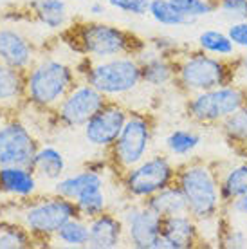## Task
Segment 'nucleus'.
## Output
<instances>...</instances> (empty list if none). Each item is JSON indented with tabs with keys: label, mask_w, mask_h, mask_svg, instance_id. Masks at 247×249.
Here are the masks:
<instances>
[{
	"label": "nucleus",
	"mask_w": 247,
	"mask_h": 249,
	"mask_svg": "<svg viewBox=\"0 0 247 249\" xmlns=\"http://www.w3.org/2000/svg\"><path fill=\"white\" fill-rule=\"evenodd\" d=\"M175 184L184 195L186 212L198 224L215 222L226 215V208L220 197L218 168L213 162L192 159L177 166Z\"/></svg>",
	"instance_id": "f257e3e1"
},
{
	"label": "nucleus",
	"mask_w": 247,
	"mask_h": 249,
	"mask_svg": "<svg viewBox=\"0 0 247 249\" xmlns=\"http://www.w3.org/2000/svg\"><path fill=\"white\" fill-rule=\"evenodd\" d=\"M233 60L211 56L198 47L193 51L180 49L177 54H173V62H175L173 85L180 92L190 96V94L233 83L235 81Z\"/></svg>",
	"instance_id": "f03ea898"
},
{
	"label": "nucleus",
	"mask_w": 247,
	"mask_h": 249,
	"mask_svg": "<svg viewBox=\"0 0 247 249\" xmlns=\"http://www.w3.org/2000/svg\"><path fill=\"white\" fill-rule=\"evenodd\" d=\"M69 44L80 54L90 60H105L112 56H134L144 49V44L132 33L103 22H83L69 29Z\"/></svg>",
	"instance_id": "7ed1b4c3"
},
{
	"label": "nucleus",
	"mask_w": 247,
	"mask_h": 249,
	"mask_svg": "<svg viewBox=\"0 0 247 249\" xmlns=\"http://www.w3.org/2000/svg\"><path fill=\"white\" fill-rule=\"evenodd\" d=\"M247 103V90L236 81L186 96L184 114L193 124L218 126Z\"/></svg>",
	"instance_id": "20e7f679"
},
{
	"label": "nucleus",
	"mask_w": 247,
	"mask_h": 249,
	"mask_svg": "<svg viewBox=\"0 0 247 249\" xmlns=\"http://www.w3.org/2000/svg\"><path fill=\"white\" fill-rule=\"evenodd\" d=\"M85 62L83 81L98 89L106 98L128 94L142 83L141 63L136 56H112L105 60L85 58Z\"/></svg>",
	"instance_id": "39448f33"
},
{
	"label": "nucleus",
	"mask_w": 247,
	"mask_h": 249,
	"mask_svg": "<svg viewBox=\"0 0 247 249\" xmlns=\"http://www.w3.org/2000/svg\"><path fill=\"white\" fill-rule=\"evenodd\" d=\"M76 85V71L58 60H43L33 67L25 80V94L35 105L56 108Z\"/></svg>",
	"instance_id": "423d86ee"
},
{
	"label": "nucleus",
	"mask_w": 247,
	"mask_h": 249,
	"mask_svg": "<svg viewBox=\"0 0 247 249\" xmlns=\"http://www.w3.org/2000/svg\"><path fill=\"white\" fill-rule=\"evenodd\" d=\"M177 166L166 156H146L136 166L121 174V184L130 199L146 200L175 182Z\"/></svg>",
	"instance_id": "0eeeda50"
},
{
	"label": "nucleus",
	"mask_w": 247,
	"mask_h": 249,
	"mask_svg": "<svg viewBox=\"0 0 247 249\" xmlns=\"http://www.w3.org/2000/svg\"><path fill=\"white\" fill-rule=\"evenodd\" d=\"M154 137V123L148 114H130L123 130L110 148L112 166L123 174L148 156Z\"/></svg>",
	"instance_id": "6e6552de"
},
{
	"label": "nucleus",
	"mask_w": 247,
	"mask_h": 249,
	"mask_svg": "<svg viewBox=\"0 0 247 249\" xmlns=\"http://www.w3.org/2000/svg\"><path fill=\"white\" fill-rule=\"evenodd\" d=\"M80 217L74 200L62 195H53L31 204L22 213V222L27 231L40 237H54L67 220Z\"/></svg>",
	"instance_id": "1a4fd4ad"
},
{
	"label": "nucleus",
	"mask_w": 247,
	"mask_h": 249,
	"mask_svg": "<svg viewBox=\"0 0 247 249\" xmlns=\"http://www.w3.org/2000/svg\"><path fill=\"white\" fill-rule=\"evenodd\" d=\"M108 98L103 96L98 89L88 85L87 81L76 83L65 98L56 107V116L65 126H85L87 121L105 105Z\"/></svg>",
	"instance_id": "9d476101"
},
{
	"label": "nucleus",
	"mask_w": 247,
	"mask_h": 249,
	"mask_svg": "<svg viewBox=\"0 0 247 249\" xmlns=\"http://www.w3.org/2000/svg\"><path fill=\"white\" fill-rule=\"evenodd\" d=\"M124 235L132 248L136 249H162V217H159L148 206H130L123 215Z\"/></svg>",
	"instance_id": "9b49d317"
},
{
	"label": "nucleus",
	"mask_w": 247,
	"mask_h": 249,
	"mask_svg": "<svg viewBox=\"0 0 247 249\" xmlns=\"http://www.w3.org/2000/svg\"><path fill=\"white\" fill-rule=\"evenodd\" d=\"M130 112L116 101H106L83 126V136L87 143L96 148L108 150L116 143Z\"/></svg>",
	"instance_id": "f8f14e48"
},
{
	"label": "nucleus",
	"mask_w": 247,
	"mask_h": 249,
	"mask_svg": "<svg viewBox=\"0 0 247 249\" xmlns=\"http://www.w3.org/2000/svg\"><path fill=\"white\" fill-rule=\"evenodd\" d=\"M38 152L36 139L20 123H9L0 128V166H27Z\"/></svg>",
	"instance_id": "ddd939ff"
},
{
	"label": "nucleus",
	"mask_w": 247,
	"mask_h": 249,
	"mask_svg": "<svg viewBox=\"0 0 247 249\" xmlns=\"http://www.w3.org/2000/svg\"><path fill=\"white\" fill-rule=\"evenodd\" d=\"M162 249H193L202 244L200 226L188 212L162 218Z\"/></svg>",
	"instance_id": "4468645a"
},
{
	"label": "nucleus",
	"mask_w": 247,
	"mask_h": 249,
	"mask_svg": "<svg viewBox=\"0 0 247 249\" xmlns=\"http://www.w3.org/2000/svg\"><path fill=\"white\" fill-rule=\"evenodd\" d=\"M124 237L123 218L110 212H103L88 218V248L116 249L121 246Z\"/></svg>",
	"instance_id": "2eb2a0df"
},
{
	"label": "nucleus",
	"mask_w": 247,
	"mask_h": 249,
	"mask_svg": "<svg viewBox=\"0 0 247 249\" xmlns=\"http://www.w3.org/2000/svg\"><path fill=\"white\" fill-rule=\"evenodd\" d=\"M142 83L150 87H164L175 81V62L173 56L162 53H150L146 58H139Z\"/></svg>",
	"instance_id": "dca6fc26"
},
{
	"label": "nucleus",
	"mask_w": 247,
	"mask_h": 249,
	"mask_svg": "<svg viewBox=\"0 0 247 249\" xmlns=\"http://www.w3.org/2000/svg\"><path fill=\"white\" fill-rule=\"evenodd\" d=\"M33 51L27 40L18 33L2 29L0 31V60L15 69H25L31 63Z\"/></svg>",
	"instance_id": "f3484780"
},
{
	"label": "nucleus",
	"mask_w": 247,
	"mask_h": 249,
	"mask_svg": "<svg viewBox=\"0 0 247 249\" xmlns=\"http://www.w3.org/2000/svg\"><path fill=\"white\" fill-rule=\"evenodd\" d=\"M218 179H220V197H222L224 208H228L233 200L247 195V159L235 162L228 168H218Z\"/></svg>",
	"instance_id": "a211bd4d"
},
{
	"label": "nucleus",
	"mask_w": 247,
	"mask_h": 249,
	"mask_svg": "<svg viewBox=\"0 0 247 249\" xmlns=\"http://www.w3.org/2000/svg\"><path fill=\"white\" fill-rule=\"evenodd\" d=\"M0 188L20 197L31 195L36 190L35 170L27 166H0Z\"/></svg>",
	"instance_id": "6ab92c4d"
},
{
	"label": "nucleus",
	"mask_w": 247,
	"mask_h": 249,
	"mask_svg": "<svg viewBox=\"0 0 247 249\" xmlns=\"http://www.w3.org/2000/svg\"><path fill=\"white\" fill-rule=\"evenodd\" d=\"M142 202L162 218L186 212V199L175 182L161 190V192H157L152 197H148L146 200H142Z\"/></svg>",
	"instance_id": "aec40b11"
},
{
	"label": "nucleus",
	"mask_w": 247,
	"mask_h": 249,
	"mask_svg": "<svg viewBox=\"0 0 247 249\" xmlns=\"http://www.w3.org/2000/svg\"><path fill=\"white\" fill-rule=\"evenodd\" d=\"M197 47L211 56L226 58V60H233L236 56V47L231 42L228 31L224 33L218 29H204L197 38Z\"/></svg>",
	"instance_id": "412c9836"
},
{
	"label": "nucleus",
	"mask_w": 247,
	"mask_h": 249,
	"mask_svg": "<svg viewBox=\"0 0 247 249\" xmlns=\"http://www.w3.org/2000/svg\"><path fill=\"white\" fill-rule=\"evenodd\" d=\"M33 170L35 174L42 175L43 179L58 181L65 172V157L54 146H42L35 156Z\"/></svg>",
	"instance_id": "4be33fe9"
},
{
	"label": "nucleus",
	"mask_w": 247,
	"mask_h": 249,
	"mask_svg": "<svg viewBox=\"0 0 247 249\" xmlns=\"http://www.w3.org/2000/svg\"><path fill=\"white\" fill-rule=\"evenodd\" d=\"M74 204L80 212V217L87 218V220L99 215V213L106 212L105 181L94 182L90 186H87L74 199Z\"/></svg>",
	"instance_id": "5701e85b"
},
{
	"label": "nucleus",
	"mask_w": 247,
	"mask_h": 249,
	"mask_svg": "<svg viewBox=\"0 0 247 249\" xmlns=\"http://www.w3.org/2000/svg\"><path fill=\"white\" fill-rule=\"evenodd\" d=\"M218 128L231 146L247 154V103L224 119Z\"/></svg>",
	"instance_id": "b1692460"
},
{
	"label": "nucleus",
	"mask_w": 247,
	"mask_h": 249,
	"mask_svg": "<svg viewBox=\"0 0 247 249\" xmlns=\"http://www.w3.org/2000/svg\"><path fill=\"white\" fill-rule=\"evenodd\" d=\"M202 143V134L195 128H175L166 136L164 144L172 156L190 157Z\"/></svg>",
	"instance_id": "393cba45"
},
{
	"label": "nucleus",
	"mask_w": 247,
	"mask_h": 249,
	"mask_svg": "<svg viewBox=\"0 0 247 249\" xmlns=\"http://www.w3.org/2000/svg\"><path fill=\"white\" fill-rule=\"evenodd\" d=\"M99 181H103V175L99 174L98 170L87 168L74 175L58 179V182H56V186H54V193L56 195H62L65 199L74 200L87 186H90V184L99 182Z\"/></svg>",
	"instance_id": "a878e982"
},
{
	"label": "nucleus",
	"mask_w": 247,
	"mask_h": 249,
	"mask_svg": "<svg viewBox=\"0 0 247 249\" xmlns=\"http://www.w3.org/2000/svg\"><path fill=\"white\" fill-rule=\"evenodd\" d=\"M54 238L67 248H88V220L74 217L58 230Z\"/></svg>",
	"instance_id": "bb28decb"
},
{
	"label": "nucleus",
	"mask_w": 247,
	"mask_h": 249,
	"mask_svg": "<svg viewBox=\"0 0 247 249\" xmlns=\"http://www.w3.org/2000/svg\"><path fill=\"white\" fill-rule=\"evenodd\" d=\"M148 15L157 24L166 25V27H184V25L195 24L173 6L172 0H152Z\"/></svg>",
	"instance_id": "cd10ccee"
},
{
	"label": "nucleus",
	"mask_w": 247,
	"mask_h": 249,
	"mask_svg": "<svg viewBox=\"0 0 247 249\" xmlns=\"http://www.w3.org/2000/svg\"><path fill=\"white\" fill-rule=\"evenodd\" d=\"M25 90V83L22 81L18 69L11 67L0 60V105L18 101Z\"/></svg>",
	"instance_id": "c85d7f7f"
},
{
	"label": "nucleus",
	"mask_w": 247,
	"mask_h": 249,
	"mask_svg": "<svg viewBox=\"0 0 247 249\" xmlns=\"http://www.w3.org/2000/svg\"><path fill=\"white\" fill-rule=\"evenodd\" d=\"M36 17L49 29H60L67 20V4L63 0H40L36 2Z\"/></svg>",
	"instance_id": "c756f323"
},
{
	"label": "nucleus",
	"mask_w": 247,
	"mask_h": 249,
	"mask_svg": "<svg viewBox=\"0 0 247 249\" xmlns=\"http://www.w3.org/2000/svg\"><path fill=\"white\" fill-rule=\"evenodd\" d=\"M172 4L193 22L216 13L215 0H172Z\"/></svg>",
	"instance_id": "7c9ffc66"
},
{
	"label": "nucleus",
	"mask_w": 247,
	"mask_h": 249,
	"mask_svg": "<svg viewBox=\"0 0 247 249\" xmlns=\"http://www.w3.org/2000/svg\"><path fill=\"white\" fill-rule=\"evenodd\" d=\"M215 7L216 13L229 24L247 20V0H215Z\"/></svg>",
	"instance_id": "2f4dec72"
},
{
	"label": "nucleus",
	"mask_w": 247,
	"mask_h": 249,
	"mask_svg": "<svg viewBox=\"0 0 247 249\" xmlns=\"http://www.w3.org/2000/svg\"><path fill=\"white\" fill-rule=\"evenodd\" d=\"M27 230H20V228H9L4 226L0 228V249H20L29 246V237H27Z\"/></svg>",
	"instance_id": "473e14b6"
},
{
	"label": "nucleus",
	"mask_w": 247,
	"mask_h": 249,
	"mask_svg": "<svg viewBox=\"0 0 247 249\" xmlns=\"http://www.w3.org/2000/svg\"><path fill=\"white\" fill-rule=\"evenodd\" d=\"M218 244H220L222 248H229V249L247 248L246 230H238V228H233V226H226V228H222Z\"/></svg>",
	"instance_id": "72a5a7b5"
},
{
	"label": "nucleus",
	"mask_w": 247,
	"mask_h": 249,
	"mask_svg": "<svg viewBox=\"0 0 247 249\" xmlns=\"http://www.w3.org/2000/svg\"><path fill=\"white\" fill-rule=\"evenodd\" d=\"M150 2L152 0H108V4L114 9L123 11L126 15H136V17H142L148 13Z\"/></svg>",
	"instance_id": "f704fd0d"
},
{
	"label": "nucleus",
	"mask_w": 247,
	"mask_h": 249,
	"mask_svg": "<svg viewBox=\"0 0 247 249\" xmlns=\"http://www.w3.org/2000/svg\"><path fill=\"white\" fill-rule=\"evenodd\" d=\"M228 35L236 49L247 51V20H244V22H231L228 25Z\"/></svg>",
	"instance_id": "c9c22d12"
},
{
	"label": "nucleus",
	"mask_w": 247,
	"mask_h": 249,
	"mask_svg": "<svg viewBox=\"0 0 247 249\" xmlns=\"http://www.w3.org/2000/svg\"><path fill=\"white\" fill-rule=\"evenodd\" d=\"M233 65H235V81L247 90V51L240 56H235Z\"/></svg>",
	"instance_id": "e433bc0d"
},
{
	"label": "nucleus",
	"mask_w": 247,
	"mask_h": 249,
	"mask_svg": "<svg viewBox=\"0 0 247 249\" xmlns=\"http://www.w3.org/2000/svg\"><path fill=\"white\" fill-rule=\"evenodd\" d=\"M226 212H233V213H236V215H242V217L247 218V195L233 200V202L226 208Z\"/></svg>",
	"instance_id": "4c0bfd02"
},
{
	"label": "nucleus",
	"mask_w": 247,
	"mask_h": 249,
	"mask_svg": "<svg viewBox=\"0 0 247 249\" xmlns=\"http://www.w3.org/2000/svg\"><path fill=\"white\" fill-rule=\"evenodd\" d=\"M90 13L92 15H103L105 13V6L101 2H94L92 6H90Z\"/></svg>",
	"instance_id": "58836bf2"
},
{
	"label": "nucleus",
	"mask_w": 247,
	"mask_h": 249,
	"mask_svg": "<svg viewBox=\"0 0 247 249\" xmlns=\"http://www.w3.org/2000/svg\"><path fill=\"white\" fill-rule=\"evenodd\" d=\"M246 233H247V224H246Z\"/></svg>",
	"instance_id": "ea45409f"
}]
</instances>
